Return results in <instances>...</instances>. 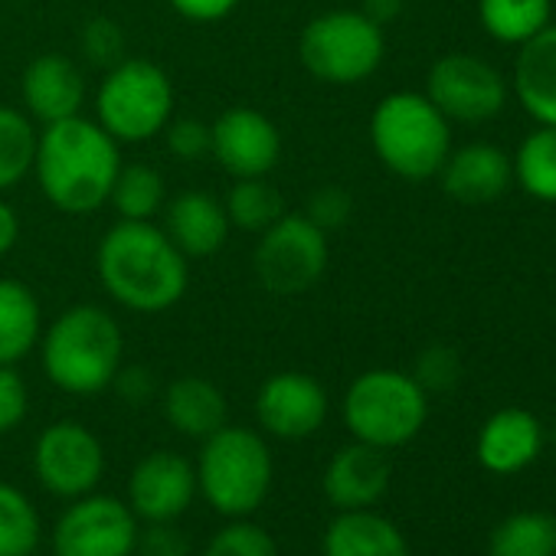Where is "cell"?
<instances>
[{
    "instance_id": "33",
    "label": "cell",
    "mask_w": 556,
    "mask_h": 556,
    "mask_svg": "<svg viewBox=\"0 0 556 556\" xmlns=\"http://www.w3.org/2000/svg\"><path fill=\"white\" fill-rule=\"evenodd\" d=\"M413 377L426 393H448L462 380V357L448 344H432L416 357Z\"/></svg>"
},
{
    "instance_id": "4",
    "label": "cell",
    "mask_w": 556,
    "mask_h": 556,
    "mask_svg": "<svg viewBox=\"0 0 556 556\" xmlns=\"http://www.w3.org/2000/svg\"><path fill=\"white\" fill-rule=\"evenodd\" d=\"M377 161L403 180L439 177L452 151V122L426 92H390L370 115Z\"/></svg>"
},
{
    "instance_id": "10",
    "label": "cell",
    "mask_w": 556,
    "mask_h": 556,
    "mask_svg": "<svg viewBox=\"0 0 556 556\" xmlns=\"http://www.w3.org/2000/svg\"><path fill=\"white\" fill-rule=\"evenodd\" d=\"M426 96L455 125H484L507 105V79L475 53H445L426 76Z\"/></svg>"
},
{
    "instance_id": "6",
    "label": "cell",
    "mask_w": 556,
    "mask_h": 556,
    "mask_svg": "<svg viewBox=\"0 0 556 556\" xmlns=\"http://www.w3.org/2000/svg\"><path fill=\"white\" fill-rule=\"evenodd\" d=\"M344 426L357 442L374 448L409 445L429 416V393L416 383L413 374L377 367L351 380L344 393Z\"/></svg>"
},
{
    "instance_id": "16",
    "label": "cell",
    "mask_w": 556,
    "mask_h": 556,
    "mask_svg": "<svg viewBox=\"0 0 556 556\" xmlns=\"http://www.w3.org/2000/svg\"><path fill=\"white\" fill-rule=\"evenodd\" d=\"M21 102H24V112L40 125L83 115L86 76L79 63L63 53L37 56L21 76Z\"/></svg>"
},
{
    "instance_id": "40",
    "label": "cell",
    "mask_w": 556,
    "mask_h": 556,
    "mask_svg": "<svg viewBox=\"0 0 556 556\" xmlns=\"http://www.w3.org/2000/svg\"><path fill=\"white\" fill-rule=\"evenodd\" d=\"M128 403H148L154 396V377L148 374V367H122L115 374V383H112Z\"/></svg>"
},
{
    "instance_id": "23",
    "label": "cell",
    "mask_w": 556,
    "mask_h": 556,
    "mask_svg": "<svg viewBox=\"0 0 556 556\" xmlns=\"http://www.w3.org/2000/svg\"><path fill=\"white\" fill-rule=\"evenodd\" d=\"M226 396L206 377H177L164 390V416L174 432L187 439H206L219 426H226Z\"/></svg>"
},
{
    "instance_id": "36",
    "label": "cell",
    "mask_w": 556,
    "mask_h": 556,
    "mask_svg": "<svg viewBox=\"0 0 556 556\" xmlns=\"http://www.w3.org/2000/svg\"><path fill=\"white\" fill-rule=\"evenodd\" d=\"M351 213H354V200H351V193H348L344 187H338V184L318 187V190L308 197V206H305V216H308L315 226H321L325 232L341 229V226L351 219Z\"/></svg>"
},
{
    "instance_id": "43",
    "label": "cell",
    "mask_w": 556,
    "mask_h": 556,
    "mask_svg": "<svg viewBox=\"0 0 556 556\" xmlns=\"http://www.w3.org/2000/svg\"><path fill=\"white\" fill-rule=\"evenodd\" d=\"M553 442H556V429H553Z\"/></svg>"
},
{
    "instance_id": "1",
    "label": "cell",
    "mask_w": 556,
    "mask_h": 556,
    "mask_svg": "<svg viewBox=\"0 0 556 556\" xmlns=\"http://www.w3.org/2000/svg\"><path fill=\"white\" fill-rule=\"evenodd\" d=\"M96 271L109 299L135 315L170 312L190 286V258L154 219H118L96 249Z\"/></svg>"
},
{
    "instance_id": "32",
    "label": "cell",
    "mask_w": 556,
    "mask_h": 556,
    "mask_svg": "<svg viewBox=\"0 0 556 556\" xmlns=\"http://www.w3.org/2000/svg\"><path fill=\"white\" fill-rule=\"evenodd\" d=\"M203 556H278V546L265 527L245 517H232L206 540Z\"/></svg>"
},
{
    "instance_id": "22",
    "label": "cell",
    "mask_w": 556,
    "mask_h": 556,
    "mask_svg": "<svg viewBox=\"0 0 556 556\" xmlns=\"http://www.w3.org/2000/svg\"><path fill=\"white\" fill-rule=\"evenodd\" d=\"M321 553L325 556H409V543L393 520L374 514V507H364V510H341L328 523Z\"/></svg>"
},
{
    "instance_id": "20",
    "label": "cell",
    "mask_w": 556,
    "mask_h": 556,
    "mask_svg": "<svg viewBox=\"0 0 556 556\" xmlns=\"http://www.w3.org/2000/svg\"><path fill=\"white\" fill-rule=\"evenodd\" d=\"M229 229L223 200L206 190H184L164 206V232L187 258L216 255L226 245Z\"/></svg>"
},
{
    "instance_id": "14",
    "label": "cell",
    "mask_w": 556,
    "mask_h": 556,
    "mask_svg": "<svg viewBox=\"0 0 556 556\" xmlns=\"http://www.w3.org/2000/svg\"><path fill=\"white\" fill-rule=\"evenodd\" d=\"M210 154L232 180L268 177L282 161V135L258 109L232 105L210 125Z\"/></svg>"
},
{
    "instance_id": "8",
    "label": "cell",
    "mask_w": 556,
    "mask_h": 556,
    "mask_svg": "<svg viewBox=\"0 0 556 556\" xmlns=\"http://www.w3.org/2000/svg\"><path fill=\"white\" fill-rule=\"evenodd\" d=\"M387 56L383 27L364 11H328L305 24L299 37V60L305 73L325 86H361Z\"/></svg>"
},
{
    "instance_id": "15",
    "label": "cell",
    "mask_w": 556,
    "mask_h": 556,
    "mask_svg": "<svg viewBox=\"0 0 556 556\" xmlns=\"http://www.w3.org/2000/svg\"><path fill=\"white\" fill-rule=\"evenodd\" d=\"M197 497V471L180 452H148L128 475V507L138 520H177Z\"/></svg>"
},
{
    "instance_id": "34",
    "label": "cell",
    "mask_w": 556,
    "mask_h": 556,
    "mask_svg": "<svg viewBox=\"0 0 556 556\" xmlns=\"http://www.w3.org/2000/svg\"><path fill=\"white\" fill-rule=\"evenodd\" d=\"M79 43H83L86 60L96 63V66H105V70H109V66H115L118 60H125V34H122V27H118L115 21H109V17L89 21V24L83 27Z\"/></svg>"
},
{
    "instance_id": "39",
    "label": "cell",
    "mask_w": 556,
    "mask_h": 556,
    "mask_svg": "<svg viewBox=\"0 0 556 556\" xmlns=\"http://www.w3.org/2000/svg\"><path fill=\"white\" fill-rule=\"evenodd\" d=\"M167 4L190 24H219L242 4V0H167Z\"/></svg>"
},
{
    "instance_id": "19",
    "label": "cell",
    "mask_w": 556,
    "mask_h": 556,
    "mask_svg": "<svg viewBox=\"0 0 556 556\" xmlns=\"http://www.w3.org/2000/svg\"><path fill=\"white\" fill-rule=\"evenodd\" d=\"M543 442H546V432L540 419L530 409L507 406V409H497L481 426L475 455L481 468L491 475H517L536 462V455L543 452Z\"/></svg>"
},
{
    "instance_id": "12",
    "label": "cell",
    "mask_w": 556,
    "mask_h": 556,
    "mask_svg": "<svg viewBox=\"0 0 556 556\" xmlns=\"http://www.w3.org/2000/svg\"><path fill=\"white\" fill-rule=\"evenodd\" d=\"M34 471L40 484L66 501L92 494L105 471V448L92 429L63 419L40 432L34 445Z\"/></svg>"
},
{
    "instance_id": "7",
    "label": "cell",
    "mask_w": 556,
    "mask_h": 556,
    "mask_svg": "<svg viewBox=\"0 0 556 556\" xmlns=\"http://www.w3.org/2000/svg\"><path fill=\"white\" fill-rule=\"evenodd\" d=\"M170 118L174 83L157 63L125 56L105 70L96 89V122L118 144H148L164 135Z\"/></svg>"
},
{
    "instance_id": "28",
    "label": "cell",
    "mask_w": 556,
    "mask_h": 556,
    "mask_svg": "<svg viewBox=\"0 0 556 556\" xmlns=\"http://www.w3.org/2000/svg\"><path fill=\"white\" fill-rule=\"evenodd\" d=\"M37 125L24 109L0 105V193L14 190L34 174Z\"/></svg>"
},
{
    "instance_id": "29",
    "label": "cell",
    "mask_w": 556,
    "mask_h": 556,
    "mask_svg": "<svg viewBox=\"0 0 556 556\" xmlns=\"http://www.w3.org/2000/svg\"><path fill=\"white\" fill-rule=\"evenodd\" d=\"M167 200V184L164 174L151 164H122L109 203L115 206L118 219H135L148 223L161 213Z\"/></svg>"
},
{
    "instance_id": "42",
    "label": "cell",
    "mask_w": 556,
    "mask_h": 556,
    "mask_svg": "<svg viewBox=\"0 0 556 556\" xmlns=\"http://www.w3.org/2000/svg\"><path fill=\"white\" fill-rule=\"evenodd\" d=\"M403 4L406 0H364V14L377 24V27H387V24H393L400 14H403Z\"/></svg>"
},
{
    "instance_id": "17",
    "label": "cell",
    "mask_w": 556,
    "mask_h": 556,
    "mask_svg": "<svg viewBox=\"0 0 556 556\" xmlns=\"http://www.w3.org/2000/svg\"><path fill=\"white\" fill-rule=\"evenodd\" d=\"M439 177H442V190L452 200L478 206L507 193V187L514 184V161L497 144L471 141L448 151Z\"/></svg>"
},
{
    "instance_id": "5",
    "label": "cell",
    "mask_w": 556,
    "mask_h": 556,
    "mask_svg": "<svg viewBox=\"0 0 556 556\" xmlns=\"http://www.w3.org/2000/svg\"><path fill=\"white\" fill-rule=\"evenodd\" d=\"M197 494L223 514L245 517L268 497L271 488V452L255 429L219 426L203 439L197 455Z\"/></svg>"
},
{
    "instance_id": "30",
    "label": "cell",
    "mask_w": 556,
    "mask_h": 556,
    "mask_svg": "<svg viewBox=\"0 0 556 556\" xmlns=\"http://www.w3.org/2000/svg\"><path fill=\"white\" fill-rule=\"evenodd\" d=\"M223 206H226L229 226L245 229V232H262V229H268L278 216L286 213L282 193H278V187H271L265 177L232 180Z\"/></svg>"
},
{
    "instance_id": "11",
    "label": "cell",
    "mask_w": 556,
    "mask_h": 556,
    "mask_svg": "<svg viewBox=\"0 0 556 556\" xmlns=\"http://www.w3.org/2000/svg\"><path fill=\"white\" fill-rule=\"evenodd\" d=\"M138 517L112 494L76 497L53 530V556H135Z\"/></svg>"
},
{
    "instance_id": "25",
    "label": "cell",
    "mask_w": 556,
    "mask_h": 556,
    "mask_svg": "<svg viewBox=\"0 0 556 556\" xmlns=\"http://www.w3.org/2000/svg\"><path fill=\"white\" fill-rule=\"evenodd\" d=\"M478 24L501 47H523L553 24V0H478Z\"/></svg>"
},
{
    "instance_id": "26",
    "label": "cell",
    "mask_w": 556,
    "mask_h": 556,
    "mask_svg": "<svg viewBox=\"0 0 556 556\" xmlns=\"http://www.w3.org/2000/svg\"><path fill=\"white\" fill-rule=\"evenodd\" d=\"M510 161L514 180L527 197L556 203V125H536Z\"/></svg>"
},
{
    "instance_id": "27",
    "label": "cell",
    "mask_w": 556,
    "mask_h": 556,
    "mask_svg": "<svg viewBox=\"0 0 556 556\" xmlns=\"http://www.w3.org/2000/svg\"><path fill=\"white\" fill-rule=\"evenodd\" d=\"M488 556H556V517L546 510L504 517L488 540Z\"/></svg>"
},
{
    "instance_id": "13",
    "label": "cell",
    "mask_w": 556,
    "mask_h": 556,
    "mask_svg": "<svg viewBox=\"0 0 556 556\" xmlns=\"http://www.w3.org/2000/svg\"><path fill=\"white\" fill-rule=\"evenodd\" d=\"M328 390L302 370H278L255 393L258 429L282 442H302L315 435L328 419Z\"/></svg>"
},
{
    "instance_id": "24",
    "label": "cell",
    "mask_w": 556,
    "mask_h": 556,
    "mask_svg": "<svg viewBox=\"0 0 556 556\" xmlns=\"http://www.w3.org/2000/svg\"><path fill=\"white\" fill-rule=\"evenodd\" d=\"M43 308L21 278H0V367H17L40 344Z\"/></svg>"
},
{
    "instance_id": "9",
    "label": "cell",
    "mask_w": 556,
    "mask_h": 556,
    "mask_svg": "<svg viewBox=\"0 0 556 556\" xmlns=\"http://www.w3.org/2000/svg\"><path fill=\"white\" fill-rule=\"evenodd\" d=\"M331 245L328 232L305 213H282L268 229L258 232L252 252V271L268 295L295 299L312 292L328 271Z\"/></svg>"
},
{
    "instance_id": "35",
    "label": "cell",
    "mask_w": 556,
    "mask_h": 556,
    "mask_svg": "<svg viewBox=\"0 0 556 556\" xmlns=\"http://www.w3.org/2000/svg\"><path fill=\"white\" fill-rule=\"evenodd\" d=\"M164 138H167V151L177 157V161H203L210 157V125L200 122V118H170L167 128H164Z\"/></svg>"
},
{
    "instance_id": "41",
    "label": "cell",
    "mask_w": 556,
    "mask_h": 556,
    "mask_svg": "<svg viewBox=\"0 0 556 556\" xmlns=\"http://www.w3.org/2000/svg\"><path fill=\"white\" fill-rule=\"evenodd\" d=\"M21 239V216L17 210L0 197V255H8Z\"/></svg>"
},
{
    "instance_id": "37",
    "label": "cell",
    "mask_w": 556,
    "mask_h": 556,
    "mask_svg": "<svg viewBox=\"0 0 556 556\" xmlns=\"http://www.w3.org/2000/svg\"><path fill=\"white\" fill-rule=\"evenodd\" d=\"M30 409V390L17 367H0V435L14 432Z\"/></svg>"
},
{
    "instance_id": "2",
    "label": "cell",
    "mask_w": 556,
    "mask_h": 556,
    "mask_svg": "<svg viewBox=\"0 0 556 556\" xmlns=\"http://www.w3.org/2000/svg\"><path fill=\"white\" fill-rule=\"evenodd\" d=\"M122 170V144L96 118L50 122L37 135L34 177L50 206L66 216L99 213Z\"/></svg>"
},
{
    "instance_id": "21",
    "label": "cell",
    "mask_w": 556,
    "mask_h": 556,
    "mask_svg": "<svg viewBox=\"0 0 556 556\" xmlns=\"http://www.w3.org/2000/svg\"><path fill=\"white\" fill-rule=\"evenodd\" d=\"M514 96L536 125H556V24L517 47Z\"/></svg>"
},
{
    "instance_id": "3",
    "label": "cell",
    "mask_w": 556,
    "mask_h": 556,
    "mask_svg": "<svg viewBox=\"0 0 556 556\" xmlns=\"http://www.w3.org/2000/svg\"><path fill=\"white\" fill-rule=\"evenodd\" d=\"M47 380L70 396H96L115 383L125 334L102 305H73L40 334Z\"/></svg>"
},
{
    "instance_id": "38",
    "label": "cell",
    "mask_w": 556,
    "mask_h": 556,
    "mask_svg": "<svg viewBox=\"0 0 556 556\" xmlns=\"http://www.w3.org/2000/svg\"><path fill=\"white\" fill-rule=\"evenodd\" d=\"M138 556H190L187 533L177 527V520L148 523V530H138Z\"/></svg>"
},
{
    "instance_id": "18",
    "label": "cell",
    "mask_w": 556,
    "mask_h": 556,
    "mask_svg": "<svg viewBox=\"0 0 556 556\" xmlns=\"http://www.w3.org/2000/svg\"><path fill=\"white\" fill-rule=\"evenodd\" d=\"M390 475L387 452L354 439L331 455L325 468V494L338 510H364L387 494Z\"/></svg>"
},
{
    "instance_id": "31",
    "label": "cell",
    "mask_w": 556,
    "mask_h": 556,
    "mask_svg": "<svg viewBox=\"0 0 556 556\" xmlns=\"http://www.w3.org/2000/svg\"><path fill=\"white\" fill-rule=\"evenodd\" d=\"M40 546V514L34 501L0 481V556H30Z\"/></svg>"
}]
</instances>
